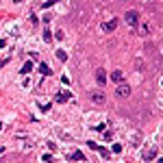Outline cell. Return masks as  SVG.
<instances>
[{"label":"cell","mask_w":163,"mask_h":163,"mask_svg":"<svg viewBox=\"0 0 163 163\" xmlns=\"http://www.w3.org/2000/svg\"><path fill=\"white\" fill-rule=\"evenodd\" d=\"M118 24H120V20H118V17H113V20H109L107 24L102 26V31H104V33H113L115 28H118Z\"/></svg>","instance_id":"obj_3"},{"label":"cell","mask_w":163,"mask_h":163,"mask_svg":"<svg viewBox=\"0 0 163 163\" xmlns=\"http://www.w3.org/2000/svg\"><path fill=\"white\" fill-rule=\"evenodd\" d=\"M96 81H98V85H104V83H107V72H104L102 67L96 72Z\"/></svg>","instance_id":"obj_9"},{"label":"cell","mask_w":163,"mask_h":163,"mask_svg":"<svg viewBox=\"0 0 163 163\" xmlns=\"http://www.w3.org/2000/svg\"><path fill=\"white\" fill-rule=\"evenodd\" d=\"M5 46H7V41H5V39H0V48H5Z\"/></svg>","instance_id":"obj_22"},{"label":"cell","mask_w":163,"mask_h":163,"mask_svg":"<svg viewBox=\"0 0 163 163\" xmlns=\"http://www.w3.org/2000/svg\"><path fill=\"white\" fill-rule=\"evenodd\" d=\"M150 31H152L150 22H142V24H139V28H137V33H139V35H148Z\"/></svg>","instance_id":"obj_7"},{"label":"cell","mask_w":163,"mask_h":163,"mask_svg":"<svg viewBox=\"0 0 163 163\" xmlns=\"http://www.w3.org/2000/svg\"><path fill=\"white\" fill-rule=\"evenodd\" d=\"M157 154H159L157 148H146V150H144V161H152Z\"/></svg>","instance_id":"obj_8"},{"label":"cell","mask_w":163,"mask_h":163,"mask_svg":"<svg viewBox=\"0 0 163 163\" xmlns=\"http://www.w3.org/2000/svg\"><path fill=\"white\" fill-rule=\"evenodd\" d=\"M96 150H98V152H100L102 157H109V154H111V152H109V150H107L104 146H96Z\"/></svg>","instance_id":"obj_15"},{"label":"cell","mask_w":163,"mask_h":163,"mask_svg":"<svg viewBox=\"0 0 163 163\" xmlns=\"http://www.w3.org/2000/svg\"><path fill=\"white\" fill-rule=\"evenodd\" d=\"M70 98H72V94H70V91H65V89H61L59 94H57V102H61V104H63V102H67Z\"/></svg>","instance_id":"obj_5"},{"label":"cell","mask_w":163,"mask_h":163,"mask_svg":"<svg viewBox=\"0 0 163 163\" xmlns=\"http://www.w3.org/2000/svg\"><path fill=\"white\" fill-rule=\"evenodd\" d=\"M41 161H44V163H52V154H44Z\"/></svg>","instance_id":"obj_18"},{"label":"cell","mask_w":163,"mask_h":163,"mask_svg":"<svg viewBox=\"0 0 163 163\" xmlns=\"http://www.w3.org/2000/svg\"><path fill=\"white\" fill-rule=\"evenodd\" d=\"M104 128H107V126H104V124H98V126H94V131H98V133H102V131H104Z\"/></svg>","instance_id":"obj_19"},{"label":"cell","mask_w":163,"mask_h":163,"mask_svg":"<svg viewBox=\"0 0 163 163\" xmlns=\"http://www.w3.org/2000/svg\"><path fill=\"white\" fill-rule=\"evenodd\" d=\"M44 39L48 41V44L52 41V33H50V28H46V31H44Z\"/></svg>","instance_id":"obj_16"},{"label":"cell","mask_w":163,"mask_h":163,"mask_svg":"<svg viewBox=\"0 0 163 163\" xmlns=\"http://www.w3.org/2000/svg\"><path fill=\"white\" fill-rule=\"evenodd\" d=\"M109 78H111L113 83H118V85H120V83H124V74H122V70H115V72H113Z\"/></svg>","instance_id":"obj_6"},{"label":"cell","mask_w":163,"mask_h":163,"mask_svg":"<svg viewBox=\"0 0 163 163\" xmlns=\"http://www.w3.org/2000/svg\"><path fill=\"white\" fill-rule=\"evenodd\" d=\"M57 59L59 61H67V52L65 50H57Z\"/></svg>","instance_id":"obj_13"},{"label":"cell","mask_w":163,"mask_h":163,"mask_svg":"<svg viewBox=\"0 0 163 163\" xmlns=\"http://www.w3.org/2000/svg\"><path fill=\"white\" fill-rule=\"evenodd\" d=\"M52 37H57V39H63V31H57V33H55Z\"/></svg>","instance_id":"obj_21"},{"label":"cell","mask_w":163,"mask_h":163,"mask_svg":"<svg viewBox=\"0 0 163 163\" xmlns=\"http://www.w3.org/2000/svg\"><path fill=\"white\" fill-rule=\"evenodd\" d=\"M17 2H24V0H15V5H17Z\"/></svg>","instance_id":"obj_23"},{"label":"cell","mask_w":163,"mask_h":163,"mask_svg":"<svg viewBox=\"0 0 163 163\" xmlns=\"http://www.w3.org/2000/svg\"><path fill=\"white\" fill-rule=\"evenodd\" d=\"M57 2H59V0H46V2L41 5V9H50V7H52V5H57Z\"/></svg>","instance_id":"obj_14"},{"label":"cell","mask_w":163,"mask_h":163,"mask_svg":"<svg viewBox=\"0 0 163 163\" xmlns=\"http://www.w3.org/2000/svg\"><path fill=\"white\" fill-rule=\"evenodd\" d=\"M89 98H91L94 104H104V94H102V91H91Z\"/></svg>","instance_id":"obj_4"},{"label":"cell","mask_w":163,"mask_h":163,"mask_svg":"<svg viewBox=\"0 0 163 163\" xmlns=\"http://www.w3.org/2000/svg\"><path fill=\"white\" fill-rule=\"evenodd\" d=\"M2 152H5V148H0V154H2Z\"/></svg>","instance_id":"obj_24"},{"label":"cell","mask_w":163,"mask_h":163,"mask_svg":"<svg viewBox=\"0 0 163 163\" xmlns=\"http://www.w3.org/2000/svg\"><path fill=\"white\" fill-rule=\"evenodd\" d=\"M28 72H33V61H26L20 70V74H28Z\"/></svg>","instance_id":"obj_10"},{"label":"cell","mask_w":163,"mask_h":163,"mask_svg":"<svg viewBox=\"0 0 163 163\" xmlns=\"http://www.w3.org/2000/svg\"><path fill=\"white\" fill-rule=\"evenodd\" d=\"M0 131H2V122H0Z\"/></svg>","instance_id":"obj_25"},{"label":"cell","mask_w":163,"mask_h":163,"mask_svg":"<svg viewBox=\"0 0 163 163\" xmlns=\"http://www.w3.org/2000/svg\"><path fill=\"white\" fill-rule=\"evenodd\" d=\"M124 22L128 26H133V28H137V24H139V13L135 11V9H131V11H126L124 13Z\"/></svg>","instance_id":"obj_1"},{"label":"cell","mask_w":163,"mask_h":163,"mask_svg":"<svg viewBox=\"0 0 163 163\" xmlns=\"http://www.w3.org/2000/svg\"><path fill=\"white\" fill-rule=\"evenodd\" d=\"M113 152H122V146L120 144H113Z\"/></svg>","instance_id":"obj_20"},{"label":"cell","mask_w":163,"mask_h":163,"mask_svg":"<svg viewBox=\"0 0 163 163\" xmlns=\"http://www.w3.org/2000/svg\"><path fill=\"white\" fill-rule=\"evenodd\" d=\"M131 94H133V89H131V85H126V83H120L118 89H115V96H118V98H128Z\"/></svg>","instance_id":"obj_2"},{"label":"cell","mask_w":163,"mask_h":163,"mask_svg":"<svg viewBox=\"0 0 163 163\" xmlns=\"http://www.w3.org/2000/svg\"><path fill=\"white\" fill-rule=\"evenodd\" d=\"M102 137L107 139V142H111L113 139V131H102Z\"/></svg>","instance_id":"obj_17"},{"label":"cell","mask_w":163,"mask_h":163,"mask_svg":"<svg viewBox=\"0 0 163 163\" xmlns=\"http://www.w3.org/2000/svg\"><path fill=\"white\" fill-rule=\"evenodd\" d=\"M39 72H41L44 76H50V67L46 65V63H39Z\"/></svg>","instance_id":"obj_11"},{"label":"cell","mask_w":163,"mask_h":163,"mask_svg":"<svg viewBox=\"0 0 163 163\" xmlns=\"http://www.w3.org/2000/svg\"><path fill=\"white\" fill-rule=\"evenodd\" d=\"M72 159H74V161H85V154H83L81 150H74V152H72Z\"/></svg>","instance_id":"obj_12"}]
</instances>
